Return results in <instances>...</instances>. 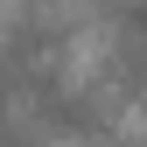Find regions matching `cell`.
<instances>
[{
	"instance_id": "1",
	"label": "cell",
	"mask_w": 147,
	"mask_h": 147,
	"mask_svg": "<svg viewBox=\"0 0 147 147\" xmlns=\"http://www.w3.org/2000/svg\"><path fill=\"white\" fill-rule=\"evenodd\" d=\"M112 77H119V91H133V98L147 105V0H126V7H119Z\"/></svg>"
}]
</instances>
